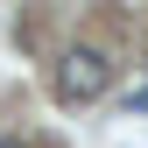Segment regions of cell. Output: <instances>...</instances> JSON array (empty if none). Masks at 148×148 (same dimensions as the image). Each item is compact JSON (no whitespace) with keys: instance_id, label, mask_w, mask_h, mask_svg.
I'll use <instances>...</instances> for the list:
<instances>
[{"instance_id":"1","label":"cell","mask_w":148,"mask_h":148,"mask_svg":"<svg viewBox=\"0 0 148 148\" xmlns=\"http://www.w3.org/2000/svg\"><path fill=\"white\" fill-rule=\"evenodd\" d=\"M113 85V64H106V49H64V64H57V99L64 106H92L99 92Z\"/></svg>"},{"instance_id":"2","label":"cell","mask_w":148,"mask_h":148,"mask_svg":"<svg viewBox=\"0 0 148 148\" xmlns=\"http://www.w3.org/2000/svg\"><path fill=\"white\" fill-rule=\"evenodd\" d=\"M127 113H148V85H134V92H127Z\"/></svg>"},{"instance_id":"3","label":"cell","mask_w":148,"mask_h":148,"mask_svg":"<svg viewBox=\"0 0 148 148\" xmlns=\"http://www.w3.org/2000/svg\"><path fill=\"white\" fill-rule=\"evenodd\" d=\"M0 148H21V141H0Z\"/></svg>"}]
</instances>
